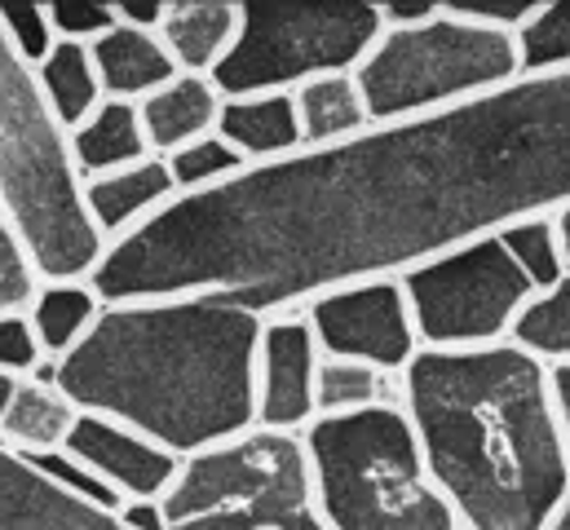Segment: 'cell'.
Returning <instances> with one entry per match:
<instances>
[{"label":"cell","mask_w":570,"mask_h":530,"mask_svg":"<svg viewBox=\"0 0 570 530\" xmlns=\"http://www.w3.org/2000/svg\"><path fill=\"white\" fill-rule=\"evenodd\" d=\"M421 350H491L504 345L522 305L535 296L500 235L442 253L403 274Z\"/></svg>","instance_id":"9"},{"label":"cell","mask_w":570,"mask_h":530,"mask_svg":"<svg viewBox=\"0 0 570 530\" xmlns=\"http://www.w3.org/2000/svg\"><path fill=\"white\" fill-rule=\"evenodd\" d=\"M509 345H518L522 354H531L535 363L544 367H567L570 363V274L562 283H553L549 292H535L513 332H509Z\"/></svg>","instance_id":"24"},{"label":"cell","mask_w":570,"mask_h":530,"mask_svg":"<svg viewBox=\"0 0 570 530\" xmlns=\"http://www.w3.org/2000/svg\"><path fill=\"white\" fill-rule=\"evenodd\" d=\"M80 411L76 402L62 394L58 385H45L36 376H22L18 381V394L9 415L0 420V446L13 451V455H49V451H62L71 429H76Z\"/></svg>","instance_id":"19"},{"label":"cell","mask_w":570,"mask_h":530,"mask_svg":"<svg viewBox=\"0 0 570 530\" xmlns=\"http://www.w3.org/2000/svg\"><path fill=\"white\" fill-rule=\"evenodd\" d=\"M522 76H570V0L535 4V13L513 31Z\"/></svg>","instance_id":"26"},{"label":"cell","mask_w":570,"mask_h":530,"mask_svg":"<svg viewBox=\"0 0 570 530\" xmlns=\"http://www.w3.org/2000/svg\"><path fill=\"white\" fill-rule=\"evenodd\" d=\"M49 22L58 31V40H71V45H98L116 22V4H102V0H53L49 4Z\"/></svg>","instance_id":"31"},{"label":"cell","mask_w":570,"mask_h":530,"mask_svg":"<svg viewBox=\"0 0 570 530\" xmlns=\"http://www.w3.org/2000/svg\"><path fill=\"white\" fill-rule=\"evenodd\" d=\"M354 80L372 125H403L495 94L522 80V67L509 31L464 22L442 4L421 27H385Z\"/></svg>","instance_id":"7"},{"label":"cell","mask_w":570,"mask_h":530,"mask_svg":"<svg viewBox=\"0 0 570 530\" xmlns=\"http://www.w3.org/2000/svg\"><path fill=\"white\" fill-rule=\"evenodd\" d=\"M120 522L129 530H168L164 527V509L159 504H146V500L120 504Z\"/></svg>","instance_id":"36"},{"label":"cell","mask_w":570,"mask_h":530,"mask_svg":"<svg viewBox=\"0 0 570 530\" xmlns=\"http://www.w3.org/2000/svg\"><path fill=\"white\" fill-rule=\"evenodd\" d=\"M549 530H570V491H567V500H562V509L553 513V522H549Z\"/></svg>","instance_id":"39"},{"label":"cell","mask_w":570,"mask_h":530,"mask_svg":"<svg viewBox=\"0 0 570 530\" xmlns=\"http://www.w3.org/2000/svg\"><path fill=\"white\" fill-rule=\"evenodd\" d=\"M549 394H553V411H558L562 442H567V455H570V363L567 367H549Z\"/></svg>","instance_id":"35"},{"label":"cell","mask_w":570,"mask_h":530,"mask_svg":"<svg viewBox=\"0 0 570 530\" xmlns=\"http://www.w3.org/2000/svg\"><path fill=\"white\" fill-rule=\"evenodd\" d=\"M173 199H177V186L159 155L85 181V208H89V222L98 226V235L107 239V248L120 244L125 235L142 230Z\"/></svg>","instance_id":"14"},{"label":"cell","mask_w":570,"mask_h":530,"mask_svg":"<svg viewBox=\"0 0 570 530\" xmlns=\"http://www.w3.org/2000/svg\"><path fill=\"white\" fill-rule=\"evenodd\" d=\"M500 244H504V253L513 257V265L527 274V283L535 292H549L553 283L567 278V262H562V244H558L553 217L518 222V226L500 230Z\"/></svg>","instance_id":"28"},{"label":"cell","mask_w":570,"mask_h":530,"mask_svg":"<svg viewBox=\"0 0 570 530\" xmlns=\"http://www.w3.org/2000/svg\"><path fill=\"white\" fill-rule=\"evenodd\" d=\"M318 341L301 310L271 314L257 350V429L305 433L318 420Z\"/></svg>","instance_id":"11"},{"label":"cell","mask_w":570,"mask_h":530,"mask_svg":"<svg viewBox=\"0 0 570 530\" xmlns=\"http://www.w3.org/2000/svg\"><path fill=\"white\" fill-rule=\"evenodd\" d=\"M381 13H385V27H421L429 18H438L442 13V4L438 0H390V4H381Z\"/></svg>","instance_id":"34"},{"label":"cell","mask_w":570,"mask_h":530,"mask_svg":"<svg viewBox=\"0 0 570 530\" xmlns=\"http://www.w3.org/2000/svg\"><path fill=\"white\" fill-rule=\"evenodd\" d=\"M222 94L208 76H177L173 85H164L159 94H150L146 102H138L142 111V129L150 141V155H173L208 132H217L222 120Z\"/></svg>","instance_id":"17"},{"label":"cell","mask_w":570,"mask_h":530,"mask_svg":"<svg viewBox=\"0 0 570 530\" xmlns=\"http://www.w3.org/2000/svg\"><path fill=\"white\" fill-rule=\"evenodd\" d=\"M570 208V76H522L451 111L253 164L107 248V305L226 296L262 318Z\"/></svg>","instance_id":"1"},{"label":"cell","mask_w":570,"mask_h":530,"mask_svg":"<svg viewBox=\"0 0 570 530\" xmlns=\"http://www.w3.org/2000/svg\"><path fill=\"white\" fill-rule=\"evenodd\" d=\"M403 411L460 530H549L570 491V455L549 367L518 345L421 350Z\"/></svg>","instance_id":"3"},{"label":"cell","mask_w":570,"mask_h":530,"mask_svg":"<svg viewBox=\"0 0 570 530\" xmlns=\"http://www.w3.org/2000/svg\"><path fill=\"white\" fill-rule=\"evenodd\" d=\"M36 80H40V94H45L49 111L58 116V125L67 132H76L102 102H107L89 45L58 40L53 53L36 67Z\"/></svg>","instance_id":"22"},{"label":"cell","mask_w":570,"mask_h":530,"mask_svg":"<svg viewBox=\"0 0 570 530\" xmlns=\"http://www.w3.org/2000/svg\"><path fill=\"white\" fill-rule=\"evenodd\" d=\"M301 314L323 359H345L376 367L385 376H403L421 354L403 278H363L332 287L309 305H301Z\"/></svg>","instance_id":"10"},{"label":"cell","mask_w":570,"mask_h":530,"mask_svg":"<svg viewBox=\"0 0 570 530\" xmlns=\"http://www.w3.org/2000/svg\"><path fill=\"white\" fill-rule=\"evenodd\" d=\"M553 230H558V244H562V262H567V274H570V208L553 213Z\"/></svg>","instance_id":"37"},{"label":"cell","mask_w":570,"mask_h":530,"mask_svg":"<svg viewBox=\"0 0 570 530\" xmlns=\"http://www.w3.org/2000/svg\"><path fill=\"white\" fill-rule=\"evenodd\" d=\"M71 150H76V168H80L85 181L150 159V141H146L138 102H111L107 98L80 129L71 132Z\"/></svg>","instance_id":"21"},{"label":"cell","mask_w":570,"mask_h":530,"mask_svg":"<svg viewBox=\"0 0 570 530\" xmlns=\"http://www.w3.org/2000/svg\"><path fill=\"white\" fill-rule=\"evenodd\" d=\"M164 164H168V177H173V186H177V199H181V195L217 190V186H226V181H235L239 173L253 168L222 132H208V137H199V141H190V146L164 155Z\"/></svg>","instance_id":"27"},{"label":"cell","mask_w":570,"mask_h":530,"mask_svg":"<svg viewBox=\"0 0 570 530\" xmlns=\"http://www.w3.org/2000/svg\"><path fill=\"white\" fill-rule=\"evenodd\" d=\"M13 394H18V376H4V372H0V420L9 415V406H13Z\"/></svg>","instance_id":"38"},{"label":"cell","mask_w":570,"mask_h":530,"mask_svg":"<svg viewBox=\"0 0 570 530\" xmlns=\"http://www.w3.org/2000/svg\"><path fill=\"white\" fill-rule=\"evenodd\" d=\"M62 451L76 455L125 504H134V500L159 504L181 473V455L164 451L159 442L142 438L138 429H125V424H116L107 415H89V411H80Z\"/></svg>","instance_id":"12"},{"label":"cell","mask_w":570,"mask_h":530,"mask_svg":"<svg viewBox=\"0 0 570 530\" xmlns=\"http://www.w3.org/2000/svg\"><path fill=\"white\" fill-rule=\"evenodd\" d=\"M239 18H244V4H235V0H168L159 40L173 53L181 76L213 80V71L235 49Z\"/></svg>","instance_id":"15"},{"label":"cell","mask_w":570,"mask_h":530,"mask_svg":"<svg viewBox=\"0 0 570 530\" xmlns=\"http://www.w3.org/2000/svg\"><path fill=\"white\" fill-rule=\"evenodd\" d=\"M266 318L226 296L107 305L53 363L76 411L107 415L173 455H199L257 429V350Z\"/></svg>","instance_id":"2"},{"label":"cell","mask_w":570,"mask_h":530,"mask_svg":"<svg viewBox=\"0 0 570 530\" xmlns=\"http://www.w3.org/2000/svg\"><path fill=\"white\" fill-rule=\"evenodd\" d=\"M0 31L27 67H40L58 45V31L49 22V4H40V0H4L0 4Z\"/></svg>","instance_id":"30"},{"label":"cell","mask_w":570,"mask_h":530,"mask_svg":"<svg viewBox=\"0 0 570 530\" xmlns=\"http://www.w3.org/2000/svg\"><path fill=\"white\" fill-rule=\"evenodd\" d=\"M301 442L327 530H460L403 406L318 415Z\"/></svg>","instance_id":"5"},{"label":"cell","mask_w":570,"mask_h":530,"mask_svg":"<svg viewBox=\"0 0 570 530\" xmlns=\"http://www.w3.org/2000/svg\"><path fill=\"white\" fill-rule=\"evenodd\" d=\"M159 509L168 530H327L301 433L275 429L186 455Z\"/></svg>","instance_id":"6"},{"label":"cell","mask_w":570,"mask_h":530,"mask_svg":"<svg viewBox=\"0 0 570 530\" xmlns=\"http://www.w3.org/2000/svg\"><path fill=\"white\" fill-rule=\"evenodd\" d=\"M0 199L45 283H85L107 257L89 222L71 132L49 111L36 67L0 31Z\"/></svg>","instance_id":"4"},{"label":"cell","mask_w":570,"mask_h":530,"mask_svg":"<svg viewBox=\"0 0 570 530\" xmlns=\"http://www.w3.org/2000/svg\"><path fill=\"white\" fill-rule=\"evenodd\" d=\"M102 310H107V301L94 292L89 278L85 283H40V296L27 310V318H31L36 336H40L45 359L58 363V359H67L94 332Z\"/></svg>","instance_id":"23"},{"label":"cell","mask_w":570,"mask_h":530,"mask_svg":"<svg viewBox=\"0 0 570 530\" xmlns=\"http://www.w3.org/2000/svg\"><path fill=\"white\" fill-rule=\"evenodd\" d=\"M89 53H94L102 94L111 102H146L150 94H159L181 76L159 31L129 27V22H116L98 45H89Z\"/></svg>","instance_id":"16"},{"label":"cell","mask_w":570,"mask_h":530,"mask_svg":"<svg viewBox=\"0 0 570 530\" xmlns=\"http://www.w3.org/2000/svg\"><path fill=\"white\" fill-rule=\"evenodd\" d=\"M0 530H129L116 509L49 482L31 460L0 446Z\"/></svg>","instance_id":"13"},{"label":"cell","mask_w":570,"mask_h":530,"mask_svg":"<svg viewBox=\"0 0 570 530\" xmlns=\"http://www.w3.org/2000/svg\"><path fill=\"white\" fill-rule=\"evenodd\" d=\"M381 36L385 13L372 0H248L213 85L222 98L296 94L309 80L358 71Z\"/></svg>","instance_id":"8"},{"label":"cell","mask_w":570,"mask_h":530,"mask_svg":"<svg viewBox=\"0 0 570 530\" xmlns=\"http://www.w3.org/2000/svg\"><path fill=\"white\" fill-rule=\"evenodd\" d=\"M318 415H354L367 406H403V376H385L363 363L323 359L318 363Z\"/></svg>","instance_id":"25"},{"label":"cell","mask_w":570,"mask_h":530,"mask_svg":"<svg viewBox=\"0 0 570 530\" xmlns=\"http://www.w3.org/2000/svg\"><path fill=\"white\" fill-rule=\"evenodd\" d=\"M455 18L464 22H478V27H491V31H518L531 13H535V0H460V4H446Z\"/></svg>","instance_id":"33"},{"label":"cell","mask_w":570,"mask_h":530,"mask_svg":"<svg viewBox=\"0 0 570 530\" xmlns=\"http://www.w3.org/2000/svg\"><path fill=\"white\" fill-rule=\"evenodd\" d=\"M45 363L40 336L27 314H0V372L4 376H36Z\"/></svg>","instance_id":"32"},{"label":"cell","mask_w":570,"mask_h":530,"mask_svg":"<svg viewBox=\"0 0 570 530\" xmlns=\"http://www.w3.org/2000/svg\"><path fill=\"white\" fill-rule=\"evenodd\" d=\"M296 120H301V141L305 150H327V146H345L358 132L372 129L363 89L354 80V71L345 76H323L301 85L296 94Z\"/></svg>","instance_id":"20"},{"label":"cell","mask_w":570,"mask_h":530,"mask_svg":"<svg viewBox=\"0 0 570 530\" xmlns=\"http://www.w3.org/2000/svg\"><path fill=\"white\" fill-rule=\"evenodd\" d=\"M40 269L31 262L4 199H0V314H27L40 296Z\"/></svg>","instance_id":"29"},{"label":"cell","mask_w":570,"mask_h":530,"mask_svg":"<svg viewBox=\"0 0 570 530\" xmlns=\"http://www.w3.org/2000/svg\"><path fill=\"white\" fill-rule=\"evenodd\" d=\"M217 132L248 159V164H275L296 150L301 141V120H296V98L292 94H253V98H226Z\"/></svg>","instance_id":"18"}]
</instances>
